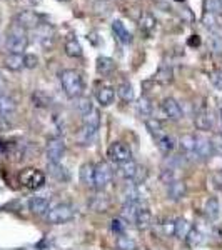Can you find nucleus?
<instances>
[{
    "instance_id": "obj_8",
    "label": "nucleus",
    "mask_w": 222,
    "mask_h": 250,
    "mask_svg": "<svg viewBox=\"0 0 222 250\" xmlns=\"http://www.w3.org/2000/svg\"><path fill=\"white\" fill-rule=\"evenodd\" d=\"M160 108H162V114L167 117L169 120H172V122H179L180 119H182V108H180L179 102H177L176 99H172V97H167V99L162 100V104H160Z\"/></svg>"
},
{
    "instance_id": "obj_12",
    "label": "nucleus",
    "mask_w": 222,
    "mask_h": 250,
    "mask_svg": "<svg viewBox=\"0 0 222 250\" xmlns=\"http://www.w3.org/2000/svg\"><path fill=\"white\" fill-rule=\"evenodd\" d=\"M194 124L199 130H211L212 128V115L211 112L207 110L205 107H200L199 110L196 112V117H194Z\"/></svg>"
},
{
    "instance_id": "obj_18",
    "label": "nucleus",
    "mask_w": 222,
    "mask_h": 250,
    "mask_svg": "<svg viewBox=\"0 0 222 250\" xmlns=\"http://www.w3.org/2000/svg\"><path fill=\"white\" fill-rule=\"evenodd\" d=\"M97 130H99V125L84 122L82 128H80V132H79V140L84 145H90L92 142H94V139L97 135Z\"/></svg>"
},
{
    "instance_id": "obj_43",
    "label": "nucleus",
    "mask_w": 222,
    "mask_h": 250,
    "mask_svg": "<svg viewBox=\"0 0 222 250\" xmlns=\"http://www.w3.org/2000/svg\"><path fill=\"white\" fill-rule=\"evenodd\" d=\"M211 144H212V155L222 157V132L214 134V137L211 139Z\"/></svg>"
},
{
    "instance_id": "obj_48",
    "label": "nucleus",
    "mask_w": 222,
    "mask_h": 250,
    "mask_svg": "<svg viewBox=\"0 0 222 250\" xmlns=\"http://www.w3.org/2000/svg\"><path fill=\"white\" fill-rule=\"evenodd\" d=\"M39 65V57L34 54H29V55H23V67L25 68H35Z\"/></svg>"
},
{
    "instance_id": "obj_49",
    "label": "nucleus",
    "mask_w": 222,
    "mask_h": 250,
    "mask_svg": "<svg viewBox=\"0 0 222 250\" xmlns=\"http://www.w3.org/2000/svg\"><path fill=\"white\" fill-rule=\"evenodd\" d=\"M211 82L214 83V87L222 90V70H214L211 72Z\"/></svg>"
},
{
    "instance_id": "obj_2",
    "label": "nucleus",
    "mask_w": 222,
    "mask_h": 250,
    "mask_svg": "<svg viewBox=\"0 0 222 250\" xmlns=\"http://www.w3.org/2000/svg\"><path fill=\"white\" fill-rule=\"evenodd\" d=\"M29 45V37H27V30L22 29L19 23H12V27L7 32L5 47L10 54H23V50Z\"/></svg>"
},
{
    "instance_id": "obj_53",
    "label": "nucleus",
    "mask_w": 222,
    "mask_h": 250,
    "mask_svg": "<svg viewBox=\"0 0 222 250\" xmlns=\"http://www.w3.org/2000/svg\"><path fill=\"white\" fill-rule=\"evenodd\" d=\"M59 2H70V0H59Z\"/></svg>"
},
{
    "instance_id": "obj_41",
    "label": "nucleus",
    "mask_w": 222,
    "mask_h": 250,
    "mask_svg": "<svg viewBox=\"0 0 222 250\" xmlns=\"http://www.w3.org/2000/svg\"><path fill=\"white\" fill-rule=\"evenodd\" d=\"M204 12L214 15L222 14V0H204Z\"/></svg>"
},
{
    "instance_id": "obj_28",
    "label": "nucleus",
    "mask_w": 222,
    "mask_h": 250,
    "mask_svg": "<svg viewBox=\"0 0 222 250\" xmlns=\"http://www.w3.org/2000/svg\"><path fill=\"white\" fill-rule=\"evenodd\" d=\"M155 144H157V148H159L164 155H169L176 148V140L172 139L171 135H167V134L159 137V139L155 140Z\"/></svg>"
},
{
    "instance_id": "obj_38",
    "label": "nucleus",
    "mask_w": 222,
    "mask_h": 250,
    "mask_svg": "<svg viewBox=\"0 0 222 250\" xmlns=\"http://www.w3.org/2000/svg\"><path fill=\"white\" fill-rule=\"evenodd\" d=\"M204 233L199 230V229H191L189 235L185 237V242H187L189 247H199V245L204 244Z\"/></svg>"
},
{
    "instance_id": "obj_11",
    "label": "nucleus",
    "mask_w": 222,
    "mask_h": 250,
    "mask_svg": "<svg viewBox=\"0 0 222 250\" xmlns=\"http://www.w3.org/2000/svg\"><path fill=\"white\" fill-rule=\"evenodd\" d=\"M187 193V187H185V182L182 180H172L171 184L167 185V197L172 200V202H179L182 200Z\"/></svg>"
},
{
    "instance_id": "obj_7",
    "label": "nucleus",
    "mask_w": 222,
    "mask_h": 250,
    "mask_svg": "<svg viewBox=\"0 0 222 250\" xmlns=\"http://www.w3.org/2000/svg\"><path fill=\"white\" fill-rule=\"evenodd\" d=\"M107 157H109L111 162L119 165V164L127 162V160H132V152H131V148H129L127 144L114 142V144H111V147L107 148Z\"/></svg>"
},
{
    "instance_id": "obj_36",
    "label": "nucleus",
    "mask_w": 222,
    "mask_h": 250,
    "mask_svg": "<svg viewBox=\"0 0 222 250\" xmlns=\"http://www.w3.org/2000/svg\"><path fill=\"white\" fill-rule=\"evenodd\" d=\"M137 114L140 117H144V119H149V117H152V102L147 99V97H140L139 100H137Z\"/></svg>"
},
{
    "instance_id": "obj_39",
    "label": "nucleus",
    "mask_w": 222,
    "mask_h": 250,
    "mask_svg": "<svg viewBox=\"0 0 222 250\" xmlns=\"http://www.w3.org/2000/svg\"><path fill=\"white\" fill-rule=\"evenodd\" d=\"M194 144H196V135H192V134H185L180 137V140H179L180 148H182L184 152H187V154H194Z\"/></svg>"
},
{
    "instance_id": "obj_22",
    "label": "nucleus",
    "mask_w": 222,
    "mask_h": 250,
    "mask_svg": "<svg viewBox=\"0 0 222 250\" xmlns=\"http://www.w3.org/2000/svg\"><path fill=\"white\" fill-rule=\"evenodd\" d=\"M134 224L140 229V230L149 229L152 225V212L149 210L147 207H140L139 212H137V217H135Z\"/></svg>"
},
{
    "instance_id": "obj_47",
    "label": "nucleus",
    "mask_w": 222,
    "mask_h": 250,
    "mask_svg": "<svg viewBox=\"0 0 222 250\" xmlns=\"http://www.w3.org/2000/svg\"><path fill=\"white\" fill-rule=\"evenodd\" d=\"M160 180H162L164 184H171L172 180H176V175H174V168H162V172H160Z\"/></svg>"
},
{
    "instance_id": "obj_19",
    "label": "nucleus",
    "mask_w": 222,
    "mask_h": 250,
    "mask_svg": "<svg viewBox=\"0 0 222 250\" xmlns=\"http://www.w3.org/2000/svg\"><path fill=\"white\" fill-rule=\"evenodd\" d=\"M204 213L211 222H216L221 215V204L217 200V197H209L207 202L204 205Z\"/></svg>"
},
{
    "instance_id": "obj_32",
    "label": "nucleus",
    "mask_w": 222,
    "mask_h": 250,
    "mask_svg": "<svg viewBox=\"0 0 222 250\" xmlns=\"http://www.w3.org/2000/svg\"><path fill=\"white\" fill-rule=\"evenodd\" d=\"M115 94L120 97L122 102H132V100H134V88H132V85L129 82L119 83L115 88Z\"/></svg>"
},
{
    "instance_id": "obj_42",
    "label": "nucleus",
    "mask_w": 222,
    "mask_h": 250,
    "mask_svg": "<svg viewBox=\"0 0 222 250\" xmlns=\"http://www.w3.org/2000/svg\"><path fill=\"white\" fill-rule=\"evenodd\" d=\"M202 23H204V27H205L207 30L216 32V30H217V15L209 14V12H204V15H202Z\"/></svg>"
},
{
    "instance_id": "obj_17",
    "label": "nucleus",
    "mask_w": 222,
    "mask_h": 250,
    "mask_svg": "<svg viewBox=\"0 0 222 250\" xmlns=\"http://www.w3.org/2000/svg\"><path fill=\"white\" fill-rule=\"evenodd\" d=\"M15 110H17V104H15V100L12 99L10 95H7L5 92L0 94V115L9 119L10 115L15 114Z\"/></svg>"
},
{
    "instance_id": "obj_37",
    "label": "nucleus",
    "mask_w": 222,
    "mask_h": 250,
    "mask_svg": "<svg viewBox=\"0 0 222 250\" xmlns=\"http://www.w3.org/2000/svg\"><path fill=\"white\" fill-rule=\"evenodd\" d=\"M89 205L94 212H107V208L111 207V200L106 195H95Z\"/></svg>"
},
{
    "instance_id": "obj_27",
    "label": "nucleus",
    "mask_w": 222,
    "mask_h": 250,
    "mask_svg": "<svg viewBox=\"0 0 222 250\" xmlns=\"http://www.w3.org/2000/svg\"><path fill=\"white\" fill-rule=\"evenodd\" d=\"M145 127H147V130L151 132V135L154 137L155 140L165 134L162 124H160V120L155 119V117H149V119H145Z\"/></svg>"
},
{
    "instance_id": "obj_52",
    "label": "nucleus",
    "mask_w": 222,
    "mask_h": 250,
    "mask_svg": "<svg viewBox=\"0 0 222 250\" xmlns=\"http://www.w3.org/2000/svg\"><path fill=\"white\" fill-rule=\"evenodd\" d=\"M194 37H196V39H191V42H189V43H191V45H199V43H200L199 35H194Z\"/></svg>"
},
{
    "instance_id": "obj_33",
    "label": "nucleus",
    "mask_w": 222,
    "mask_h": 250,
    "mask_svg": "<svg viewBox=\"0 0 222 250\" xmlns=\"http://www.w3.org/2000/svg\"><path fill=\"white\" fill-rule=\"evenodd\" d=\"M94 14L97 17L107 19L112 14V3L109 0H95L94 2Z\"/></svg>"
},
{
    "instance_id": "obj_34",
    "label": "nucleus",
    "mask_w": 222,
    "mask_h": 250,
    "mask_svg": "<svg viewBox=\"0 0 222 250\" xmlns=\"http://www.w3.org/2000/svg\"><path fill=\"white\" fill-rule=\"evenodd\" d=\"M48 172L54 179L60 180V182H67L70 179V173L67 172L66 167H62L60 164H48Z\"/></svg>"
},
{
    "instance_id": "obj_31",
    "label": "nucleus",
    "mask_w": 222,
    "mask_h": 250,
    "mask_svg": "<svg viewBox=\"0 0 222 250\" xmlns=\"http://www.w3.org/2000/svg\"><path fill=\"white\" fill-rule=\"evenodd\" d=\"M115 249L117 250H137V242L132 237L126 235V233H120L115 239Z\"/></svg>"
},
{
    "instance_id": "obj_1",
    "label": "nucleus",
    "mask_w": 222,
    "mask_h": 250,
    "mask_svg": "<svg viewBox=\"0 0 222 250\" xmlns=\"http://www.w3.org/2000/svg\"><path fill=\"white\" fill-rule=\"evenodd\" d=\"M60 83H62V88L66 92V95L68 99H79L84 92V80L82 75L79 74L77 70H72V68H67V70L60 72Z\"/></svg>"
},
{
    "instance_id": "obj_5",
    "label": "nucleus",
    "mask_w": 222,
    "mask_h": 250,
    "mask_svg": "<svg viewBox=\"0 0 222 250\" xmlns=\"http://www.w3.org/2000/svg\"><path fill=\"white\" fill-rule=\"evenodd\" d=\"M66 154V142L60 137H52L47 140L45 147V155L48 164H60L62 162V157Z\"/></svg>"
},
{
    "instance_id": "obj_9",
    "label": "nucleus",
    "mask_w": 222,
    "mask_h": 250,
    "mask_svg": "<svg viewBox=\"0 0 222 250\" xmlns=\"http://www.w3.org/2000/svg\"><path fill=\"white\" fill-rule=\"evenodd\" d=\"M15 23H19L22 29L29 30V29H37L40 25V15L34 10H23L15 17Z\"/></svg>"
},
{
    "instance_id": "obj_6",
    "label": "nucleus",
    "mask_w": 222,
    "mask_h": 250,
    "mask_svg": "<svg viewBox=\"0 0 222 250\" xmlns=\"http://www.w3.org/2000/svg\"><path fill=\"white\" fill-rule=\"evenodd\" d=\"M114 179V170L107 162H99L94 168V187L97 190H104Z\"/></svg>"
},
{
    "instance_id": "obj_20",
    "label": "nucleus",
    "mask_w": 222,
    "mask_h": 250,
    "mask_svg": "<svg viewBox=\"0 0 222 250\" xmlns=\"http://www.w3.org/2000/svg\"><path fill=\"white\" fill-rule=\"evenodd\" d=\"M122 197H124V204H140V200H142L139 187L135 184H127L122 190Z\"/></svg>"
},
{
    "instance_id": "obj_14",
    "label": "nucleus",
    "mask_w": 222,
    "mask_h": 250,
    "mask_svg": "<svg viewBox=\"0 0 222 250\" xmlns=\"http://www.w3.org/2000/svg\"><path fill=\"white\" fill-rule=\"evenodd\" d=\"M35 32H37L39 35V40L40 43H42L44 48H48L52 47V43H54V27L48 25V23H40V25L35 29Z\"/></svg>"
},
{
    "instance_id": "obj_15",
    "label": "nucleus",
    "mask_w": 222,
    "mask_h": 250,
    "mask_svg": "<svg viewBox=\"0 0 222 250\" xmlns=\"http://www.w3.org/2000/svg\"><path fill=\"white\" fill-rule=\"evenodd\" d=\"M112 34H114V37L119 40L122 45H129V43H132V34L126 29V25H124L120 20L112 22Z\"/></svg>"
},
{
    "instance_id": "obj_46",
    "label": "nucleus",
    "mask_w": 222,
    "mask_h": 250,
    "mask_svg": "<svg viewBox=\"0 0 222 250\" xmlns=\"http://www.w3.org/2000/svg\"><path fill=\"white\" fill-rule=\"evenodd\" d=\"M48 102H50V99L44 94V92H40V90H37L34 94V104L37 107H47L48 105Z\"/></svg>"
},
{
    "instance_id": "obj_10",
    "label": "nucleus",
    "mask_w": 222,
    "mask_h": 250,
    "mask_svg": "<svg viewBox=\"0 0 222 250\" xmlns=\"http://www.w3.org/2000/svg\"><path fill=\"white\" fill-rule=\"evenodd\" d=\"M194 154L200 159H211L212 157V144L211 139L204 135H196V144H194Z\"/></svg>"
},
{
    "instance_id": "obj_50",
    "label": "nucleus",
    "mask_w": 222,
    "mask_h": 250,
    "mask_svg": "<svg viewBox=\"0 0 222 250\" xmlns=\"http://www.w3.org/2000/svg\"><path fill=\"white\" fill-rule=\"evenodd\" d=\"M17 2L20 3V5H23V7H32V5H35V0H17Z\"/></svg>"
},
{
    "instance_id": "obj_45",
    "label": "nucleus",
    "mask_w": 222,
    "mask_h": 250,
    "mask_svg": "<svg viewBox=\"0 0 222 250\" xmlns=\"http://www.w3.org/2000/svg\"><path fill=\"white\" fill-rule=\"evenodd\" d=\"M126 229H127V222L124 219H114L112 220V230H114L117 235H120V233H126Z\"/></svg>"
},
{
    "instance_id": "obj_24",
    "label": "nucleus",
    "mask_w": 222,
    "mask_h": 250,
    "mask_svg": "<svg viewBox=\"0 0 222 250\" xmlns=\"http://www.w3.org/2000/svg\"><path fill=\"white\" fill-rule=\"evenodd\" d=\"M94 168H95V165L90 162H86L82 167H80L79 175H80V182L84 185L94 187Z\"/></svg>"
},
{
    "instance_id": "obj_4",
    "label": "nucleus",
    "mask_w": 222,
    "mask_h": 250,
    "mask_svg": "<svg viewBox=\"0 0 222 250\" xmlns=\"http://www.w3.org/2000/svg\"><path fill=\"white\" fill-rule=\"evenodd\" d=\"M20 184L23 185L25 188H30V190H39L45 185V175L44 172H40L39 168H23L19 175Z\"/></svg>"
},
{
    "instance_id": "obj_13",
    "label": "nucleus",
    "mask_w": 222,
    "mask_h": 250,
    "mask_svg": "<svg viewBox=\"0 0 222 250\" xmlns=\"http://www.w3.org/2000/svg\"><path fill=\"white\" fill-rule=\"evenodd\" d=\"M50 208V200L47 197H32L29 200V210L34 215H45Z\"/></svg>"
},
{
    "instance_id": "obj_30",
    "label": "nucleus",
    "mask_w": 222,
    "mask_h": 250,
    "mask_svg": "<svg viewBox=\"0 0 222 250\" xmlns=\"http://www.w3.org/2000/svg\"><path fill=\"white\" fill-rule=\"evenodd\" d=\"M95 68L100 75H109L115 70V62L109 57H99L97 59V63H95Z\"/></svg>"
},
{
    "instance_id": "obj_44",
    "label": "nucleus",
    "mask_w": 222,
    "mask_h": 250,
    "mask_svg": "<svg viewBox=\"0 0 222 250\" xmlns=\"http://www.w3.org/2000/svg\"><path fill=\"white\" fill-rule=\"evenodd\" d=\"M77 107H79V110H80V114H82V115H87V114H90V112L94 110L90 99H87V97H84V99L79 100V105Z\"/></svg>"
},
{
    "instance_id": "obj_26",
    "label": "nucleus",
    "mask_w": 222,
    "mask_h": 250,
    "mask_svg": "<svg viewBox=\"0 0 222 250\" xmlns=\"http://www.w3.org/2000/svg\"><path fill=\"white\" fill-rule=\"evenodd\" d=\"M3 65H5L12 72H19L23 67V54H9L3 60Z\"/></svg>"
},
{
    "instance_id": "obj_23",
    "label": "nucleus",
    "mask_w": 222,
    "mask_h": 250,
    "mask_svg": "<svg viewBox=\"0 0 222 250\" xmlns=\"http://www.w3.org/2000/svg\"><path fill=\"white\" fill-rule=\"evenodd\" d=\"M191 224H189L187 219H184V217H179V219L174 220V235L177 239L180 240H185V237L189 235V232H191Z\"/></svg>"
},
{
    "instance_id": "obj_25",
    "label": "nucleus",
    "mask_w": 222,
    "mask_h": 250,
    "mask_svg": "<svg viewBox=\"0 0 222 250\" xmlns=\"http://www.w3.org/2000/svg\"><path fill=\"white\" fill-rule=\"evenodd\" d=\"M64 50L70 59H79L82 57V45L79 43V40L75 37H70L66 40V45H64Z\"/></svg>"
},
{
    "instance_id": "obj_16",
    "label": "nucleus",
    "mask_w": 222,
    "mask_h": 250,
    "mask_svg": "<svg viewBox=\"0 0 222 250\" xmlns=\"http://www.w3.org/2000/svg\"><path fill=\"white\" fill-rule=\"evenodd\" d=\"M139 170H140V167L134 162V160H127V162H124V164H119V173L126 180L135 182L137 175H139Z\"/></svg>"
},
{
    "instance_id": "obj_29",
    "label": "nucleus",
    "mask_w": 222,
    "mask_h": 250,
    "mask_svg": "<svg viewBox=\"0 0 222 250\" xmlns=\"http://www.w3.org/2000/svg\"><path fill=\"white\" fill-rule=\"evenodd\" d=\"M140 207H142L140 204H124L122 210H120V219H124L127 224H129V222H132V224H134V220L137 217V212H139Z\"/></svg>"
},
{
    "instance_id": "obj_51",
    "label": "nucleus",
    "mask_w": 222,
    "mask_h": 250,
    "mask_svg": "<svg viewBox=\"0 0 222 250\" xmlns=\"http://www.w3.org/2000/svg\"><path fill=\"white\" fill-rule=\"evenodd\" d=\"M5 87H7V82H5V79L0 75V94H3V90H5Z\"/></svg>"
},
{
    "instance_id": "obj_3",
    "label": "nucleus",
    "mask_w": 222,
    "mask_h": 250,
    "mask_svg": "<svg viewBox=\"0 0 222 250\" xmlns=\"http://www.w3.org/2000/svg\"><path fill=\"white\" fill-rule=\"evenodd\" d=\"M75 217V208L70 204H59L55 207H50L45 213V220L50 225H62L70 222Z\"/></svg>"
},
{
    "instance_id": "obj_35",
    "label": "nucleus",
    "mask_w": 222,
    "mask_h": 250,
    "mask_svg": "<svg viewBox=\"0 0 222 250\" xmlns=\"http://www.w3.org/2000/svg\"><path fill=\"white\" fill-rule=\"evenodd\" d=\"M155 82L162 83V85H167V83H171L172 80H174V72H172L171 67L167 65H162L159 68V70L155 72Z\"/></svg>"
},
{
    "instance_id": "obj_21",
    "label": "nucleus",
    "mask_w": 222,
    "mask_h": 250,
    "mask_svg": "<svg viewBox=\"0 0 222 250\" xmlns=\"http://www.w3.org/2000/svg\"><path fill=\"white\" fill-rule=\"evenodd\" d=\"M95 97H97V100H99L100 105L109 107L115 99V90L112 87H109V85H104V87H100L99 90H97Z\"/></svg>"
},
{
    "instance_id": "obj_54",
    "label": "nucleus",
    "mask_w": 222,
    "mask_h": 250,
    "mask_svg": "<svg viewBox=\"0 0 222 250\" xmlns=\"http://www.w3.org/2000/svg\"><path fill=\"white\" fill-rule=\"evenodd\" d=\"M177 2H184V0H177Z\"/></svg>"
},
{
    "instance_id": "obj_40",
    "label": "nucleus",
    "mask_w": 222,
    "mask_h": 250,
    "mask_svg": "<svg viewBox=\"0 0 222 250\" xmlns=\"http://www.w3.org/2000/svg\"><path fill=\"white\" fill-rule=\"evenodd\" d=\"M140 30L147 32V34H151L152 30L155 29V19L152 14H144L142 17H140Z\"/></svg>"
}]
</instances>
